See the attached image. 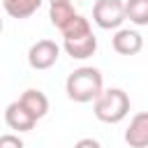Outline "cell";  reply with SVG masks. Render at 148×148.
Instances as JSON below:
<instances>
[{"label":"cell","mask_w":148,"mask_h":148,"mask_svg":"<svg viewBox=\"0 0 148 148\" xmlns=\"http://www.w3.org/2000/svg\"><path fill=\"white\" fill-rule=\"evenodd\" d=\"M65 92L72 102L86 104V102H95L102 92H104V79L102 72L97 67H76L74 72H69L67 81H65Z\"/></svg>","instance_id":"cell-1"},{"label":"cell","mask_w":148,"mask_h":148,"mask_svg":"<svg viewBox=\"0 0 148 148\" xmlns=\"http://www.w3.org/2000/svg\"><path fill=\"white\" fill-rule=\"evenodd\" d=\"M62 49L74 60H86L97 51V37L90 28V21L86 16H76L65 30H62Z\"/></svg>","instance_id":"cell-2"},{"label":"cell","mask_w":148,"mask_h":148,"mask_svg":"<svg viewBox=\"0 0 148 148\" xmlns=\"http://www.w3.org/2000/svg\"><path fill=\"white\" fill-rule=\"evenodd\" d=\"M95 118L109 125H116L127 118L130 113V95L123 88H106L95 102H92Z\"/></svg>","instance_id":"cell-3"},{"label":"cell","mask_w":148,"mask_h":148,"mask_svg":"<svg viewBox=\"0 0 148 148\" xmlns=\"http://www.w3.org/2000/svg\"><path fill=\"white\" fill-rule=\"evenodd\" d=\"M127 18L125 0H95L92 5V21L102 30H120L123 21Z\"/></svg>","instance_id":"cell-4"},{"label":"cell","mask_w":148,"mask_h":148,"mask_svg":"<svg viewBox=\"0 0 148 148\" xmlns=\"http://www.w3.org/2000/svg\"><path fill=\"white\" fill-rule=\"evenodd\" d=\"M58 58H60V46L53 39H39L28 51V65L32 69H49L58 62Z\"/></svg>","instance_id":"cell-5"},{"label":"cell","mask_w":148,"mask_h":148,"mask_svg":"<svg viewBox=\"0 0 148 148\" xmlns=\"http://www.w3.org/2000/svg\"><path fill=\"white\" fill-rule=\"evenodd\" d=\"M125 143L130 148H148V111H139L132 116L125 130Z\"/></svg>","instance_id":"cell-6"},{"label":"cell","mask_w":148,"mask_h":148,"mask_svg":"<svg viewBox=\"0 0 148 148\" xmlns=\"http://www.w3.org/2000/svg\"><path fill=\"white\" fill-rule=\"evenodd\" d=\"M111 46H113V51L120 53V56H136V53L143 49V37H141L136 30L120 28V30H116V35L111 37Z\"/></svg>","instance_id":"cell-7"},{"label":"cell","mask_w":148,"mask_h":148,"mask_svg":"<svg viewBox=\"0 0 148 148\" xmlns=\"http://www.w3.org/2000/svg\"><path fill=\"white\" fill-rule=\"evenodd\" d=\"M5 123H7L12 130H16V132H30V130L37 125V118L16 99V102H12V104L5 109Z\"/></svg>","instance_id":"cell-8"},{"label":"cell","mask_w":148,"mask_h":148,"mask_svg":"<svg viewBox=\"0 0 148 148\" xmlns=\"http://www.w3.org/2000/svg\"><path fill=\"white\" fill-rule=\"evenodd\" d=\"M18 102L39 120V118H44L46 113H49V97L42 92V90H37V88H28V90H23V95L18 97Z\"/></svg>","instance_id":"cell-9"},{"label":"cell","mask_w":148,"mask_h":148,"mask_svg":"<svg viewBox=\"0 0 148 148\" xmlns=\"http://www.w3.org/2000/svg\"><path fill=\"white\" fill-rule=\"evenodd\" d=\"M42 2L44 0H2V7L12 18H28L42 7Z\"/></svg>","instance_id":"cell-10"},{"label":"cell","mask_w":148,"mask_h":148,"mask_svg":"<svg viewBox=\"0 0 148 148\" xmlns=\"http://www.w3.org/2000/svg\"><path fill=\"white\" fill-rule=\"evenodd\" d=\"M79 14H76V9L72 7V2H58V5H51L49 7V18H51V23L62 32L74 18H76Z\"/></svg>","instance_id":"cell-11"},{"label":"cell","mask_w":148,"mask_h":148,"mask_svg":"<svg viewBox=\"0 0 148 148\" xmlns=\"http://www.w3.org/2000/svg\"><path fill=\"white\" fill-rule=\"evenodd\" d=\"M125 12L134 25H148V0H125Z\"/></svg>","instance_id":"cell-12"},{"label":"cell","mask_w":148,"mask_h":148,"mask_svg":"<svg viewBox=\"0 0 148 148\" xmlns=\"http://www.w3.org/2000/svg\"><path fill=\"white\" fill-rule=\"evenodd\" d=\"M0 148H25V143L16 134H2L0 136Z\"/></svg>","instance_id":"cell-13"},{"label":"cell","mask_w":148,"mask_h":148,"mask_svg":"<svg viewBox=\"0 0 148 148\" xmlns=\"http://www.w3.org/2000/svg\"><path fill=\"white\" fill-rule=\"evenodd\" d=\"M74 148H102V143H99L97 139H90V136H86V139H79V141L74 143Z\"/></svg>","instance_id":"cell-14"},{"label":"cell","mask_w":148,"mask_h":148,"mask_svg":"<svg viewBox=\"0 0 148 148\" xmlns=\"http://www.w3.org/2000/svg\"><path fill=\"white\" fill-rule=\"evenodd\" d=\"M51 5H58V2H72V0H49Z\"/></svg>","instance_id":"cell-15"}]
</instances>
